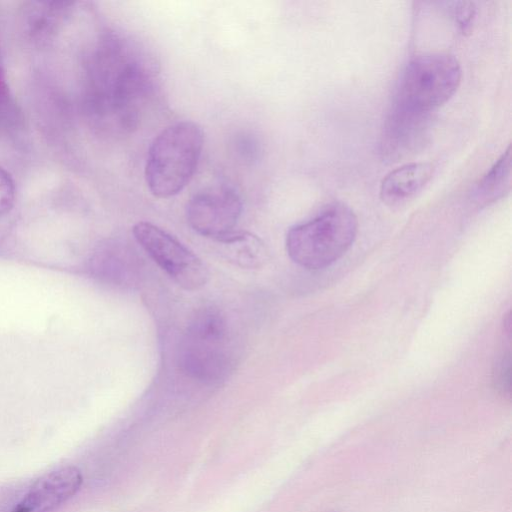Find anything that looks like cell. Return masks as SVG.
I'll return each instance as SVG.
<instances>
[{
    "label": "cell",
    "mask_w": 512,
    "mask_h": 512,
    "mask_svg": "<svg viewBox=\"0 0 512 512\" xmlns=\"http://www.w3.org/2000/svg\"><path fill=\"white\" fill-rule=\"evenodd\" d=\"M204 134L193 121L167 126L152 141L147 154L145 179L157 198L181 192L193 178L202 153Z\"/></svg>",
    "instance_id": "obj_2"
},
{
    "label": "cell",
    "mask_w": 512,
    "mask_h": 512,
    "mask_svg": "<svg viewBox=\"0 0 512 512\" xmlns=\"http://www.w3.org/2000/svg\"><path fill=\"white\" fill-rule=\"evenodd\" d=\"M358 221L347 205L335 202L327 205L314 218L293 226L286 236L289 257L309 270L324 269L353 244Z\"/></svg>",
    "instance_id": "obj_3"
},
{
    "label": "cell",
    "mask_w": 512,
    "mask_h": 512,
    "mask_svg": "<svg viewBox=\"0 0 512 512\" xmlns=\"http://www.w3.org/2000/svg\"><path fill=\"white\" fill-rule=\"evenodd\" d=\"M241 213V198L227 185H216L199 191L190 198L186 207L190 227L200 235L216 241L235 230Z\"/></svg>",
    "instance_id": "obj_7"
},
{
    "label": "cell",
    "mask_w": 512,
    "mask_h": 512,
    "mask_svg": "<svg viewBox=\"0 0 512 512\" xmlns=\"http://www.w3.org/2000/svg\"><path fill=\"white\" fill-rule=\"evenodd\" d=\"M511 147L498 158L476 186L475 197L478 202L489 203L502 197L510 188Z\"/></svg>",
    "instance_id": "obj_13"
},
{
    "label": "cell",
    "mask_w": 512,
    "mask_h": 512,
    "mask_svg": "<svg viewBox=\"0 0 512 512\" xmlns=\"http://www.w3.org/2000/svg\"><path fill=\"white\" fill-rule=\"evenodd\" d=\"M71 5L68 2H31L24 15L30 37L37 42L50 39Z\"/></svg>",
    "instance_id": "obj_11"
},
{
    "label": "cell",
    "mask_w": 512,
    "mask_h": 512,
    "mask_svg": "<svg viewBox=\"0 0 512 512\" xmlns=\"http://www.w3.org/2000/svg\"><path fill=\"white\" fill-rule=\"evenodd\" d=\"M88 72L94 114L117 132H131L154 88L152 58L136 41L109 32L93 52Z\"/></svg>",
    "instance_id": "obj_1"
},
{
    "label": "cell",
    "mask_w": 512,
    "mask_h": 512,
    "mask_svg": "<svg viewBox=\"0 0 512 512\" xmlns=\"http://www.w3.org/2000/svg\"><path fill=\"white\" fill-rule=\"evenodd\" d=\"M461 75L460 63L451 54L417 55L405 68L397 98L414 108L432 112L452 97Z\"/></svg>",
    "instance_id": "obj_4"
},
{
    "label": "cell",
    "mask_w": 512,
    "mask_h": 512,
    "mask_svg": "<svg viewBox=\"0 0 512 512\" xmlns=\"http://www.w3.org/2000/svg\"><path fill=\"white\" fill-rule=\"evenodd\" d=\"M16 188L12 176L0 167V217L8 213L15 202Z\"/></svg>",
    "instance_id": "obj_17"
},
{
    "label": "cell",
    "mask_w": 512,
    "mask_h": 512,
    "mask_svg": "<svg viewBox=\"0 0 512 512\" xmlns=\"http://www.w3.org/2000/svg\"><path fill=\"white\" fill-rule=\"evenodd\" d=\"M431 112L414 108L396 99L384 124L381 151L385 158L398 160L423 147L432 124Z\"/></svg>",
    "instance_id": "obj_8"
},
{
    "label": "cell",
    "mask_w": 512,
    "mask_h": 512,
    "mask_svg": "<svg viewBox=\"0 0 512 512\" xmlns=\"http://www.w3.org/2000/svg\"><path fill=\"white\" fill-rule=\"evenodd\" d=\"M434 167L427 162H413L390 171L380 184V198L387 205L401 204L429 182Z\"/></svg>",
    "instance_id": "obj_10"
},
{
    "label": "cell",
    "mask_w": 512,
    "mask_h": 512,
    "mask_svg": "<svg viewBox=\"0 0 512 512\" xmlns=\"http://www.w3.org/2000/svg\"><path fill=\"white\" fill-rule=\"evenodd\" d=\"M217 242L224 245L228 257L241 266L259 267L264 262V245L251 233L234 230Z\"/></svg>",
    "instance_id": "obj_12"
},
{
    "label": "cell",
    "mask_w": 512,
    "mask_h": 512,
    "mask_svg": "<svg viewBox=\"0 0 512 512\" xmlns=\"http://www.w3.org/2000/svg\"><path fill=\"white\" fill-rule=\"evenodd\" d=\"M21 122L22 114L10 90L0 57V128L16 129Z\"/></svg>",
    "instance_id": "obj_14"
},
{
    "label": "cell",
    "mask_w": 512,
    "mask_h": 512,
    "mask_svg": "<svg viewBox=\"0 0 512 512\" xmlns=\"http://www.w3.org/2000/svg\"><path fill=\"white\" fill-rule=\"evenodd\" d=\"M494 389L503 397H510L511 392V354L504 353L500 356L492 372Z\"/></svg>",
    "instance_id": "obj_15"
},
{
    "label": "cell",
    "mask_w": 512,
    "mask_h": 512,
    "mask_svg": "<svg viewBox=\"0 0 512 512\" xmlns=\"http://www.w3.org/2000/svg\"><path fill=\"white\" fill-rule=\"evenodd\" d=\"M181 365L192 377L204 382L221 378L228 366V336L224 317L205 309L191 322L181 347Z\"/></svg>",
    "instance_id": "obj_5"
},
{
    "label": "cell",
    "mask_w": 512,
    "mask_h": 512,
    "mask_svg": "<svg viewBox=\"0 0 512 512\" xmlns=\"http://www.w3.org/2000/svg\"><path fill=\"white\" fill-rule=\"evenodd\" d=\"M133 235L155 263L180 287L193 291L206 284L208 271L204 263L172 235L145 221L135 224Z\"/></svg>",
    "instance_id": "obj_6"
},
{
    "label": "cell",
    "mask_w": 512,
    "mask_h": 512,
    "mask_svg": "<svg viewBox=\"0 0 512 512\" xmlns=\"http://www.w3.org/2000/svg\"><path fill=\"white\" fill-rule=\"evenodd\" d=\"M81 470L67 465L38 478L10 512H53L81 488Z\"/></svg>",
    "instance_id": "obj_9"
},
{
    "label": "cell",
    "mask_w": 512,
    "mask_h": 512,
    "mask_svg": "<svg viewBox=\"0 0 512 512\" xmlns=\"http://www.w3.org/2000/svg\"><path fill=\"white\" fill-rule=\"evenodd\" d=\"M453 5L452 15L459 30L463 34L470 32L476 15L475 4L470 1H460Z\"/></svg>",
    "instance_id": "obj_16"
}]
</instances>
